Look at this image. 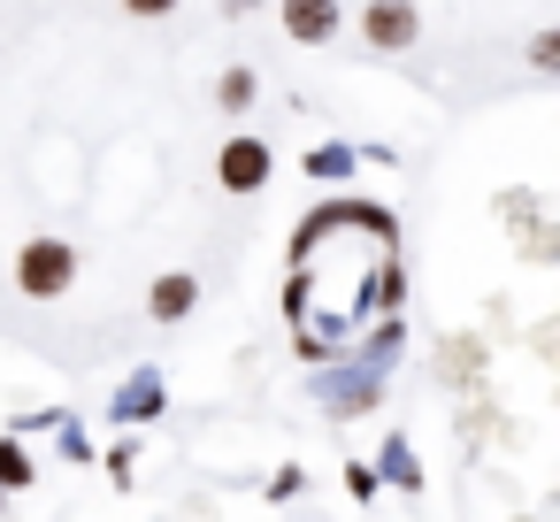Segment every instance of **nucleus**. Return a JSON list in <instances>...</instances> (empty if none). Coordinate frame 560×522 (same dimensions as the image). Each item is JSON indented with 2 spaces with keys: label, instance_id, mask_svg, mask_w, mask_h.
Masks as SVG:
<instances>
[{
  "label": "nucleus",
  "instance_id": "obj_1",
  "mask_svg": "<svg viewBox=\"0 0 560 522\" xmlns=\"http://www.w3.org/2000/svg\"><path fill=\"white\" fill-rule=\"evenodd\" d=\"M78 285V246L70 239H24L16 254V292L24 300H70Z\"/></svg>",
  "mask_w": 560,
  "mask_h": 522
},
{
  "label": "nucleus",
  "instance_id": "obj_5",
  "mask_svg": "<svg viewBox=\"0 0 560 522\" xmlns=\"http://www.w3.org/2000/svg\"><path fill=\"white\" fill-rule=\"evenodd\" d=\"M284 32H292L300 47H323V39L338 32V0H284Z\"/></svg>",
  "mask_w": 560,
  "mask_h": 522
},
{
  "label": "nucleus",
  "instance_id": "obj_3",
  "mask_svg": "<svg viewBox=\"0 0 560 522\" xmlns=\"http://www.w3.org/2000/svg\"><path fill=\"white\" fill-rule=\"evenodd\" d=\"M215 177H223V193H261L269 185V147L261 139H231L215 154Z\"/></svg>",
  "mask_w": 560,
  "mask_h": 522
},
{
  "label": "nucleus",
  "instance_id": "obj_9",
  "mask_svg": "<svg viewBox=\"0 0 560 522\" xmlns=\"http://www.w3.org/2000/svg\"><path fill=\"white\" fill-rule=\"evenodd\" d=\"M124 9H131V16H170L177 0H124Z\"/></svg>",
  "mask_w": 560,
  "mask_h": 522
},
{
  "label": "nucleus",
  "instance_id": "obj_8",
  "mask_svg": "<svg viewBox=\"0 0 560 522\" xmlns=\"http://www.w3.org/2000/svg\"><path fill=\"white\" fill-rule=\"evenodd\" d=\"M552 62H560V32H537L529 39V70H552Z\"/></svg>",
  "mask_w": 560,
  "mask_h": 522
},
{
  "label": "nucleus",
  "instance_id": "obj_7",
  "mask_svg": "<svg viewBox=\"0 0 560 522\" xmlns=\"http://www.w3.org/2000/svg\"><path fill=\"white\" fill-rule=\"evenodd\" d=\"M0 484H9V491H24V484H32V461H24V445H0Z\"/></svg>",
  "mask_w": 560,
  "mask_h": 522
},
{
  "label": "nucleus",
  "instance_id": "obj_6",
  "mask_svg": "<svg viewBox=\"0 0 560 522\" xmlns=\"http://www.w3.org/2000/svg\"><path fill=\"white\" fill-rule=\"evenodd\" d=\"M254 93H261V85H254V70H223V78H215V108H223V116H246V108H254Z\"/></svg>",
  "mask_w": 560,
  "mask_h": 522
},
{
  "label": "nucleus",
  "instance_id": "obj_2",
  "mask_svg": "<svg viewBox=\"0 0 560 522\" xmlns=\"http://www.w3.org/2000/svg\"><path fill=\"white\" fill-rule=\"evenodd\" d=\"M415 32H422V16L407 9V0H369V16H361V39H369L376 55H399V47H415Z\"/></svg>",
  "mask_w": 560,
  "mask_h": 522
},
{
  "label": "nucleus",
  "instance_id": "obj_4",
  "mask_svg": "<svg viewBox=\"0 0 560 522\" xmlns=\"http://www.w3.org/2000/svg\"><path fill=\"white\" fill-rule=\"evenodd\" d=\"M192 308H200V277H192V269H162L154 292H147V315H154V323H185Z\"/></svg>",
  "mask_w": 560,
  "mask_h": 522
}]
</instances>
